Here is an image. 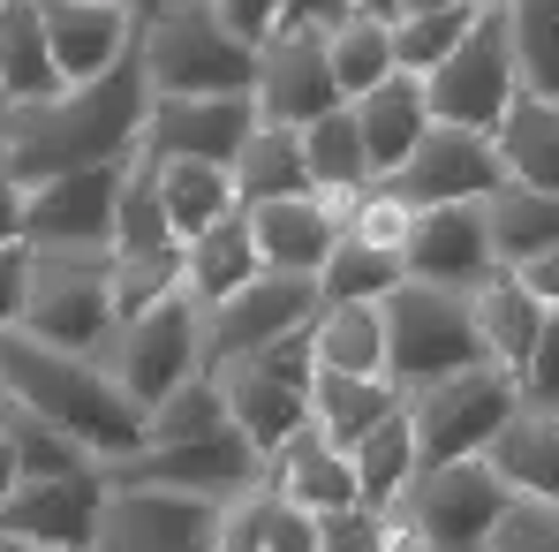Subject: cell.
<instances>
[{"instance_id":"cell-27","label":"cell","mask_w":559,"mask_h":552,"mask_svg":"<svg viewBox=\"0 0 559 552\" xmlns=\"http://www.w3.org/2000/svg\"><path fill=\"white\" fill-rule=\"evenodd\" d=\"M61 69L46 54V23H38V0H15L0 8V114H23V106H46L61 98Z\"/></svg>"},{"instance_id":"cell-33","label":"cell","mask_w":559,"mask_h":552,"mask_svg":"<svg viewBox=\"0 0 559 552\" xmlns=\"http://www.w3.org/2000/svg\"><path fill=\"white\" fill-rule=\"evenodd\" d=\"M219 552H318V522L287 507L273 484H258L250 500L219 507Z\"/></svg>"},{"instance_id":"cell-21","label":"cell","mask_w":559,"mask_h":552,"mask_svg":"<svg viewBox=\"0 0 559 552\" xmlns=\"http://www.w3.org/2000/svg\"><path fill=\"white\" fill-rule=\"evenodd\" d=\"M341 220H348V204H333V197H280V204H258V212H250V235H258L265 273L318 280L325 258L341 250Z\"/></svg>"},{"instance_id":"cell-1","label":"cell","mask_w":559,"mask_h":552,"mask_svg":"<svg viewBox=\"0 0 559 552\" xmlns=\"http://www.w3.org/2000/svg\"><path fill=\"white\" fill-rule=\"evenodd\" d=\"M144 121H152V84H144V46H136L98 84H76V92L23 106V114H0V160L23 189L76 175V167H129Z\"/></svg>"},{"instance_id":"cell-16","label":"cell","mask_w":559,"mask_h":552,"mask_svg":"<svg viewBox=\"0 0 559 552\" xmlns=\"http://www.w3.org/2000/svg\"><path fill=\"white\" fill-rule=\"evenodd\" d=\"M258 121H280V129H310L325 121L333 106H348L341 84H333V54H325V31H273L258 46Z\"/></svg>"},{"instance_id":"cell-12","label":"cell","mask_w":559,"mask_h":552,"mask_svg":"<svg viewBox=\"0 0 559 552\" xmlns=\"http://www.w3.org/2000/svg\"><path fill=\"white\" fill-rule=\"evenodd\" d=\"M318 318V280H287V273H258L242 295L197 310V349H204V371H227L242 356H265L273 341L302 333Z\"/></svg>"},{"instance_id":"cell-53","label":"cell","mask_w":559,"mask_h":552,"mask_svg":"<svg viewBox=\"0 0 559 552\" xmlns=\"http://www.w3.org/2000/svg\"><path fill=\"white\" fill-rule=\"evenodd\" d=\"M15 484H23V461H15V439H8V432H0V500H8V492H15Z\"/></svg>"},{"instance_id":"cell-4","label":"cell","mask_w":559,"mask_h":552,"mask_svg":"<svg viewBox=\"0 0 559 552\" xmlns=\"http://www.w3.org/2000/svg\"><path fill=\"white\" fill-rule=\"evenodd\" d=\"M378 318H385V378H393L401 394L439 386V378H454V371H484L491 364L468 295L401 280V287L378 303Z\"/></svg>"},{"instance_id":"cell-56","label":"cell","mask_w":559,"mask_h":552,"mask_svg":"<svg viewBox=\"0 0 559 552\" xmlns=\"http://www.w3.org/2000/svg\"><path fill=\"white\" fill-rule=\"evenodd\" d=\"M356 15H378V23H393V15H401V0H356Z\"/></svg>"},{"instance_id":"cell-7","label":"cell","mask_w":559,"mask_h":552,"mask_svg":"<svg viewBox=\"0 0 559 552\" xmlns=\"http://www.w3.org/2000/svg\"><path fill=\"white\" fill-rule=\"evenodd\" d=\"M522 409L507 371H454L439 386L408 394V424H416V469H447V461H484L491 439L507 432V416Z\"/></svg>"},{"instance_id":"cell-58","label":"cell","mask_w":559,"mask_h":552,"mask_svg":"<svg viewBox=\"0 0 559 552\" xmlns=\"http://www.w3.org/2000/svg\"><path fill=\"white\" fill-rule=\"evenodd\" d=\"M0 8H15V0H0Z\"/></svg>"},{"instance_id":"cell-40","label":"cell","mask_w":559,"mask_h":552,"mask_svg":"<svg viewBox=\"0 0 559 552\" xmlns=\"http://www.w3.org/2000/svg\"><path fill=\"white\" fill-rule=\"evenodd\" d=\"M0 432L15 439L23 484H53V477H84V469H98L69 432H53V424H46V416H31L23 401H0Z\"/></svg>"},{"instance_id":"cell-10","label":"cell","mask_w":559,"mask_h":552,"mask_svg":"<svg viewBox=\"0 0 559 552\" xmlns=\"http://www.w3.org/2000/svg\"><path fill=\"white\" fill-rule=\"evenodd\" d=\"M15 333H31L38 349H61V356L114 349L121 318L106 295V258H31V303H23Z\"/></svg>"},{"instance_id":"cell-51","label":"cell","mask_w":559,"mask_h":552,"mask_svg":"<svg viewBox=\"0 0 559 552\" xmlns=\"http://www.w3.org/2000/svg\"><path fill=\"white\" fill-rule=\"evenodd\" d=\"M15 243H23V183L0 160V250H15Z\"/></svg>"},{"instance_id":"cell-19","label":"cell","mask_w":559,"mask_h":552,"mask_svg":"<svg viewBox=\"0 0 559 552\" xmlns=\"http://www.w3.org/2000/svg\"><path fill=\"white\" fill-rule=\"evenodd\" d=\"M98 552H219V507L182 492H106Z\"/></svg>"},{"instance_id":"cell-2","label":"cell","mask_w":559,"mask_h":552,"mask_svg":"<svg viewBox=\"0 0 559 552\" xmlns=\"http://www.w3.org/2000/svg\"><path fill=\"white\" fill-rule=\"evenodd\" d=\"M0 394L23 401L31 416H46L53 432H69L98 469L152 447V416L114 386V371L92 364V356L38 349L31 333H8V341H0Z\"/></svg>"},{"instance_id":"cell-34","label":"cell","mask_w":559,"mask_h":552,"mask_svg":"<svg viewBox=\"0 0 559 552\" xmlns=\"http://www.w3.org/2000/svg\"><path fill=\"white\" fill-rule=\"evenodd\" d=\"M507 54H514V92L559 106V0H507Z\"/></svg>"},{"instance_id":"cell-32","label":"cell","mask_w":559,"mask_h":552,"mask_svg":"<svg viewBox=\"0 0 559 552\" xmlns=\"http://www.w3.org/2000/svg\"><path fill=\"white\" fill-rule=\"evenodd\" d=\"M310 349H318V371L385 378V318H378V303H325L310 318Z\"/></svg>"},{"instance_id":"cell-49","label":"cell","mask_w":559,"mask_h":552,"mask_svg":"<svg viewBox=\"0 0 559 552\" xmlns=\"http://www.w3.org/2000/svg\"><path fill=\"white\" fill-rule=\"evenodd\" d=\"M23 303H31V250H0V341L23 326Z\"/></svg>"},{"instance_id":"cell-24","label":"cell","mask_w":559,"mask_h":552,"mask_svg":"<svg viewBox=\"0 0 559 552\" xmlns=\"http://www.w3.org/2000/svg\"><path fill=\"white\" fill-rule=\"evenodd\" d=\"M258 273H265V258H258L250 212H227L219 227H204L197 243H182V295L197 303V310H212V303L242 295Z\"/></svg>"},{"instance_id":"cell-46","label":"cell","mask_w":559,"mask_h":552,"mask_svg":"<svg viewBox=\"0 0 559 552\" xmlns=\"http://www.w3.org/2000/svg\"><path fill=\"white\" fill-rule=\"evenodd\" d=\"M491 552H559V507H537V500H514Z\"/></svg>"},{"instance_id":"cell-37","label":"cell","mask_w":559,"mask_h":552,"mask_svg":"<svg viewBox=\"0 0 559 552\" xmlns=\"http://www.w3.org/2000/svg\"><path fill=\"white\" fill-rule=\"evenodd\" d=\"M152 183H159V204H167L175 243H197L204 227H219L227 212H242L227 167H152Z\"/></svg>"},{"instance_id":"cell-36","label":"cell","mask_w":559,"mask_h":552,"mask_svg":"<svg viewBox=\"0 0 559 552\" xmlns=\"http://www.w3.org/2000/svg\"><path fill=\"white\" fill-rule=\"evenodd\" d=\"M348 461H356V492H364V507H371V515H393L401 492L416 484V424H408V401H401V416H385Z\"/></svg>"},{"instance_id":"cell-30","label":"cell","mask_w":559,"mask_h":552,"mask_svg":"<svg viewBox=\"0 0 559 552\" xmlns=\"http://www.w3.org/2000/svg\"><path fill=\"white\" fill-rule=\"evenodd\" d=\"M484 227H491V258H499V273H522L530 258L559 250V197L507 183L491 204H484Z\"/></svg>"},{"instance_id":"cell-39","label":"cell","mask_w":559,"mask_h":552,"mask_svg":"<svg viewBox=\"0 0 559 552\" xmlns=\"http://www.w3.org/2000/svg\"><path fill=\"white\" fill-rule=\"evenodd\" d=\"M325 54H333V84H341V98L356 106V98H371L378 84L393 77V23L348 15L341 31H325Z\"/></svg>"},{"instance_id":"cell-13","label":"cell","mask_w":559,"mask_h":552,"mask_svg":"<svg viewBox=\"0 0 559 552\" xmlns=\"http://www.w3.org/2000/svg\"><path fill=\"white\" fill-rule=\"evenodd\" d=\"M106 371H114V386L152 416L175 386H189V378L204 371V349H197V303H189V295H167L159 310L129 318V326L114 333V349H106Z\"/></svg>"},{"instance_id":"cell-55","label":"cell","mask_w":559,"mask_h":552,"mask_svg":"<svg viewBox=\"0 0 559 552\" xmlns=\"http://www.w3.org/2000/svg\"><path fill=\"white\" fill-rule=\"evenodd\" d=\"M439 8H462V0H401V15H439ZM393 15V23H401Z\"/></svg>"},{"instance_id":"cell-59","label":"cell","mask_w":559,"mask_h":552,"mask_svg":"<svg viewBox=\"0 0 559 552\" xmlns=\"http://www.w3.org/2000/svg\"><path fill=\"white\" fill-rule=\"evenodd\" d=\"M0 401H8V394H0Z\"/></svg>"},{"instance_id":"cell-41","label":"cell","mask_w":559,"mask_h":552,"mask_svg":"<svg viewBox=\"0 0 559 552\" xmlns=\"http://www.w3.org/2000/svg\"><path fill=\"white\" fill-rule=\"evenodd\" d=\"M393 287H401V258L356 243V235H341V250H333L325 273H318V310H325V303H385Z\"/></svg>"},{"instance_id":"cell-23","label":"cell","mask_w":559,"mask_h":552,"mask_svg":"<svg viewBox=\"0 0 559 552\" xmlns=\"http://www.w3.org/2000/svg\"><path fill=\"white\" fill-rule=\"evenodd\" d=\"M468 310H476V333H484V356L491 371H507V378H522L530 356H537V341H545V303L522 287L514 273H491L476 295H468Z\"/></svg>"},{"instance_id":"cell-48","label":"cell","mask_w":559,"mask_h":552,"mask_svg":"<svg viewBox=\"0 0 559 552\" xmlns=\"http://www.w3.org/2000/svg\"><path fill=\"white\" fill-rule=\"evenodd\" d=\"M219 8V23L242 38V46H265L280 31V15H287V0H212Z\"/></svg>"},{"instance_id":"cell-29","label":"cell","mask_w":559,"mask_h":552,"mask_svg":"<svg viewBox=\"0 0 559 552\" xmlns=\"http://www.w3.org/2000/svg\"><path fill=\"white\" fill-rule=\"evenodd\" d=\"M227 175H235V204L242 212L280 204V197H318L310 160H302V129H280V121H258V137L242 144V160Z\"/></svg>"},{"instance_id":"cell-25","label":"cell","mask_w":559,"mask_h":552,"mask_svg":"<svg viewBox=\"0 0 559 552\" xmlns=\"http://www.w3.org/2000/svg\"><path fill=\"white\" fill-rule=\"evenodd\" d=\"M356 114V129H364V152H371V175H401V160L431 137V106H424V84L416 77H385L371 98H356L348 106Z\"/></svg>"},{"instance_id":"cell-18","label":"cell","mask_w":559,"mask_h":552,"mask_svg":"<svg viewBox=\"0 0 559 552\" xmlns=\"http://www.w3.org/2000/svg\"><path fill=\"white\" fill-rule=\"evenodd\" d=\"M98 515H106V477H53V484H15L0 500V538L46 552H98Z\"/></svg>"},{"instance_id":"cell-6","label":"cell","mask_w":559,"mask_h":552,"mask_svg":"<svg viewBox=\"0 0 559 552\" xmlns=\"http://www.w3.org/2000/svg\"><path fill=\"white\" fill-rule=\"evenodd\" d=\"M219 378V401H227V424L273 461L302 424H310V378H318V349H310V326L273 341L265 356H242L227 371H204Z\"/></svg>"},{"instance_id":"cell-54","label":"cell","mask_w":559,"mask_h":552,"mask_svg":"<svg viewBox=\"0 0 559 552\" xmlns=\"http://www.w3.org/2000/svg\"><path fill=\"white\" fill-rule=\"evenodd\" d=\"M121 8H129V15H136V31H144V23H159V15H175L182 0H121Z\"/></svg>"},{"instance_id":"cell-57","label":"cell","mask_w":559,"mask_h":552,"mask_svg":"<svg viewBox=\"0 0 559 552\" xmlns=\"http://www.w3.org/2000/svg\"><path fill=\"white\" fill-rule=\"evenodd\" d=\"M476 8H484V15H491V8H507V0H476Z\"/></svg>"},{"instance_id":"cell-50","label":"cell","mask_w":559,"mask_h":552,"mask_svg":"<svg viewBox=\"0 0 559 552\" xmlns=\"http://www.w3.org/2000/svg\"><path fill=\"white\" fill-rule=\"evenodd\" d=\"M356 15V0H287V15H280V31L295 23V31H341Z\"/></svg>"},{"instance_id":"cell-5","label":"cell","mask_w":559,"mask_h":552,"mask_svg":"<svg viewBox=\"0 0 559 552\" xmlns=\"http://www.w3.org/2000/svg\"><path fill=\"white\" fill-rule=\"evenodd\" d=\"M507 507L514 492L499 484L491 461H447V469H416V484L393 507V530L408 552H491Z\"/></svg>"},{"instance_id":"cell-14","label":"cell","mask_w":559,"mask_h":552,"mask_svg":"<svg viewBox=\"0 0 559 552\" xmlns=\"http://www.w3.org/2000/svg\"><path fill=\"white\" fill-rule=\"evenodd\" d=\"M258 137V98H152L136 167H235Z\"/></svg>"},{"instance_id":"cell-44","label":"cell","mask_w":559,"mask_h":552,"mask_svg":"<svg viewBox=\"0 0 559 552\" xmlns=\"http://www.w3.org/2000/svg\"><path fill=\"white\" fill-rule=\"evenodd\" d=\"M408 204L401 197H385V183H371L364 197H348V220H341V235H356V243H371V250H393L401 258V243H408Z\"/></svg>"},{"instance_id":"cell-26","label":"cell","mask_w":559,"mask_h":552,"mask_svg":"<svg viewBox=\"0 0 559 552\" xmlns=\"http://www.w3.org/2000/svg\"><path fill=\"white\" fill-rule=\"evenodd\" d=\"M401 401H408V394H401L393 378H341V371H318V378H310V424H318L341 455H356L385 416H401Z\"/></svg>"},{"instance_id":"cell-20","label":"cell","mask_w":559,"mask_h":552,"mask_svg":"<svg viewBox=\"0 0 559 552\" xmlns=\"http://www.w3.org/2000/svg\"><path fill=\"white\" fill-rule=\"evenodd\" d=\"M38 23H46V54L61 69V84H98L106 69H121L136 54V15L121 0H38Z\"/></svg>"},{"instance_id":"cell-38","label":"cell","mask_w":559,"mask_h":552,"mask_svg":"<svg viewBox=\"0 0 559 552\" xmlns=\"http://www.w3.org/2000/svg\"><path fill=\"white\" fill-rule=\"evenodd\" d=\"M484 23V8L476 0H462V8H439V15H401L393 23V77H431L439 61H454L462 54V38Z\"/></svg>"},{"instance_id":"cell-35","label":"cell","mask_w":559,"mask_h":552,"mask_svg":"<svg viewBox=\"0 0 559 552\" xmlns=\"http://www.w3.org/2000/svg\"><path fill=\"white\" fill-rule=\"evenodd\" d=\"M302 160H310L318 197H333V204H348V197H364V189L378 183V175H371V152H364V129H356V114H348V106H333L325 121H310V129H302Z\"/></svg>"},{"instance_id":"cell-31","label":"cell","mask_w":559,"mask_h":552,"mask_svg":"<svg viewBox=\"0 0 559 552\" xmlns=\"http://www.w3.org/2000/svg\"><path fill=\"white\" fill-rule=\"evenodd\" d=\"M491 144H499V160H507V183L559 197V106L514 92V106H507V121H499Z\"/></svg>"},{"instance_id":"cell-28","label":"cell","mask_w":559,"mask_h":552,"mask_svg":"<svg viewBox=\"0 0 559 552\" xmlns=\"http://www.w3.org/2000/svg\"><path fill=\"white\" fill-rule=\"evenodd\" d=\"M491 469L514 500H537V507H559V416H537V409H514L507 432L491 439Z\"/></svg>"},{"instance_id":"cell-47","label":"cell","mask_w":559,"mask_h":552,"mask_svg":"<svg viewBox=\"0 0 559 552\" xmlns=\"http://www.w3.org/2000/svg\"><path fill=\"white\" fill-rule=\"evenodd\" d=\"M514 394H522V409H537V416H559V310L545 318V341H537L530 371L514 378Z\"/></svg>"},{"instance_id":"cell-52","label":"cell","mask_w":559,"mask_h":552,"mask_svg":"<svg viewBox=\"0 0 559 552\" xmlns=\"http://www.w3.org/2000/svg\"><path fill=\"white\" fill-rule=\"evenodd\" d=\"M522 287H530V295H537V303H545V310H559V250H545V258H530V266H522Z\"/></svg>"},{"instance_id":"cell-45","label":"cell","mask_w":559,"mask_h":552,"mask_svg":"<svg viewBox=\"0 0 559 552\" xmlns=\"http://www.w3.org/2000/svg\"><path fill=\"white\" fill-rule=\"evenodd\" d=\"M318 552H408L393 515H371V507H348V515H325L318 522Z\"/></svg>"},{"instance_id":"cell-3","label":"cell","mask_w":559,"mask_h":552,"mask_svg":"<svg viewBox=\"0 0 559 552\" xmlns=\"http://www.w3.org/2000/svg\"><path fill=\"white\" fill-rule=\"evenodd\" d=\"M144 84L152 98H250L258 92V46H242L212 0H182L175 15L144 23Z\"/></svg>"},{"instance_id":"cell-9","label":"cell","mask_w":559,"mask_h":552,"mask_svg":"<svg viewBox=\"0 0 559 552\" xmlns=\"http://www.w3.org/2000/svg\"><path fill=\"white\" fill-rule=\"evenodd\" d=\"M129 167H76L23 189V250L31 258H106Z\"/></svg>"},{"instance_id":"cell-15","label":"cell","mask_w":559,"mask_h":552,"mask_svg":"<svg viewBox=\"0 0 559 552\" xmlns=\"http://www.w3.org/2000/svg\"><path fill=\"white\" fill-rule=\"evenodd\" d=\"M507 189V160L491 137L468 129H439L401 160V175H385V197H401L408 212H439V204H491Z\"/></svg>"},{"instance_id":"cell-43","label":"cell","mask_w":559,"mask_h":552,"mask_svg":"<svg viewBox=\"0 0 559 552\" xmlns=\"http://www.w3.org/2000/svg\"><path fill=\"white\" fill-rule=\"evenodd\" d=\"M219 432H227V401H219V378H204V371L152 409V447H197Z\"/></svg>"},{"instance_id":"cell-17","label":"cell","mask_w":559,"mask_h":552,"mask_svg":"<svg viewBox=\"0 0 559 552\" xmlns=\"http://www.w3.org/2000/svg\"><path fill=\"white\" fill-rule=\"evenodd\" d=\"M491 273H499V258H491L484 204H439V212H416V220H408L401 280H416V287H447V295H476Z\"/></svg>"},{"instance_id":"cell-11","label":"cell","mask_w":559,"mask_h":552,"mask_svg":"<svg viewBox=\"0 0 559 552\" xmlns=\"http://www.w3.org/2000/svg\"><path fill=\"white\" fill-rule=\"evenodd\" d=\"M424 106L439 129H468V137H499L507 106H514V54H507V15L491 8L462 38L454 61H439L424 77Z\"/></svg>"},{"instance_id":"cell-8","label":"cell","mask_w":559,"mask_h":552,"mask_svg":"<svg viewBox=\"0 0 559 552\" xmlns=\"http://www.w3.org/2000/svg\"><path fill=\"white\" fill-rule=\"evenodd\" d=\"M106 492H182V500H212V507H235L265 484V455L227 424L219 439H197V447H144L129 461H106L98 469Z\"/></svg>"},{"instance_id":"cell-22","label":"cell","mask_w":559,"mask_h":552,"mask_svg":"<svg viewBox=\"0 0 559 552\" xmlns=\"http://www.w3.org/2000/svg\"><path fill=\"white\" fill-rule=\"evenodd\" d=\"M265 484H273L287 507H302L310 522H325V515H348V507H364V492H356V461L341 455L318 424H302L273 461H265Z\"/></svg>"},{"instance_id":"cell-42","label":"cell","mask_w":559,"mask_h":552,"mask_svg":"<svg viewBox=\"0 0 559 552\" xmlns=\"http://www.w3.org/2000/svg\"><path fill=\"white\" fill-rule=\"evenodd\" d=\"M167 250H182V243H175V227H167L159 183H152V167H136V160H129V189H121L114 250H106V258H167Z\"/></svg>"}]
</instances>
